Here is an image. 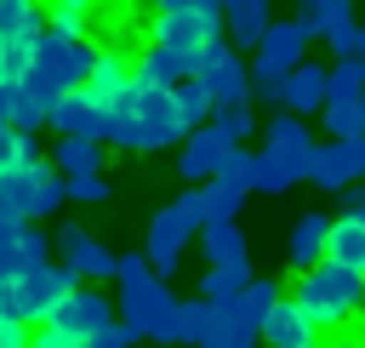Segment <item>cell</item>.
<instances>
[{
    "label": "cell",
    "instance_id": "6da1fadb",
    "mask_svg": "<svg viewBox=\"0 0 365 348\" xmlns=\"http://www.w3.org/2000/svg\"><path fill=\"white\" fill-rule=\"evenodd\" d=\"M97 51H103V46H91L86 34L46 29V34L34 40V57H29V68H23V80H17V91H23V97H34L40 108H51L63 91H74V86L91 74Z\"/></svg>",
    "mask_w": 365,
    "mask_h": 348
},
{
    "label": "cell",
    "instance_id": "7a4b0ae2",
    "mask_svg": "<svg viewBox=\"0 0 365 348\" xmlns=\"http://www.w3.org/2000/svg\"><path fill=\"white\" fill-rule=\"evenodd\" d=\"M108 143L114 148H131V154H160V148H177L182 143V120H177V103L165 86H137L125 103L108 108Z\"/></svg>",
    "mask_w": 365,
    "mask_h": 348
},
{
    "label": "cell",
    "instance_id": "3957f363",
    "mask_svg": "<svg viewBox=\"0 0 365 348\" xmlns=\"http://www.w3.org/2000/svg\"><path fill=\"white\" fill-rule=\"evenodd\" d=\"M291 302L302 308V319H308L314 331H342V319H354V314L365 308V274L319 257L314 268H297Z\"/></svg>",
    "mask_w": 365,
    "mask_h": 348
},
{
    "label": "cell",
    "instance_id": "277c9868",
    "mask_svg": "<svg viewBox=\"0 0 365 348\" xmlns=\"http://www.w3.org/2000/svg\"><path fill=\"white\" fill-rule=\"evenodd\" d=\"M200 200H194V188H182L171 205H160L154 217H148V234H143V257H148V268L160 274V280H171L177 268H182V251H188V240L200 234Z\"/></svg>",
    "mask_w": 365,
    "mask_h": 348
},
{
    "label": "cell",
    "instance_id": "5b68a950",
    "mask_svg": "<svg viewBox=\"0 0 365 348\" xmlns=\"http://www.w3.org/2000/svg\"><path fill=\"white\" fill-rule=\"evenodd\" d=\"M120 319L131 325V337L177 348V297L160 274H137V280L120 285Z\"/></svg>",
    "mask_w": 365,
    "mask_h": 348
},
{
    "label": "cell",
    "instance_id": "8992f818",
    "mask_svg": "<svg viewBox=\"0 0 365 348\" xmlns=\"http://www.w3.org/2000/svg\"><path fill=\"white\" fill-rule=\"evenodd\" d=\"M217 34H222V6H171V11H160L154 29H148V40L171 46V51L188 63V74H194V57H200Z\"/></svg>",
    "mask_w": 365,
    "mask_h": 348
},
{
    "label": "cell",
    "instance_id": "52a82bcc",
    "mask_svg": "<svg viewBox=\"0 0 365 348\" xmlns=\"http://www.w3.org/2000/svg\"><path fill=\"white\" fill-rule=\"evenodd\" d=\"M74 285H80V280H74L68 262H34V268H23V274H17V319H23V325H46Z\"/></svg>",
    "mask_w": 365,
    "mask_h": 348
},
{
    "label": "cell",
    "instance_id": "ba28073f",
    "mask_svg": "<svg viewBox=\"0 0 365 348\" xmlns=\"http://www.w3.org/2000/svg\"><path fill=\"white\" fill-rule=\"evenodd\" d=\"M0 183H6V194L17 200V211L29 217V222H40V217H51L57 205H63V171L40 154V160H23V165H11V171H0Z\"/></svg>",
    "mask_w": 365,
    "mask_h": 348
},
{
    "label": "cell",
    "instance_id": "9c48e42d",
    "mask_svg": "<svg viewBox=\"0 0 365 348\" xmlns=\"http://www.w3.org/2000/svg\"><path fill=\"white\" fill-rule=\"evenodd\" d=\"M302 177L325 194H342L348 183L365 177V137H331V143H314L308 160H302Z\"/></svg>",
    "mask_w": 365,
    "mask_h": 348
},
{
    "label": "cell",
    "instance_id": "30bf717a",
    "mask_svg": "<svg viewBox=\"0 0 365 348\" xmlns=\"http://www.w3.org/2000/svg\"><path fill=\"white\" fill-rule=\"evenodd\" d=\"M194 80H205L211 103H251V68H245L240 46H228L222 34L194 57Z\"/></svg>",
    "mask_w": 365,
    "mask_h": 348
},
{
    "label": "cell",
    "instance_id": "8fae6325",
    "mask_svg": "<svg viewBox=\"0 0 365 348\" xmlns=\"http://www.w3.org/2000/svg\"><path fill=\"white\" fill-rule=\"evenodd\" d=\"M51 251L74 268V280H114V251L91 234V228H80V222H63L57 234H51Z\"/></svg>",
    "mask_w": 365,
    "mask_h": 348
},
{
    "label": "cell",
    "instance_id": "7c38bea8",
    "mask_svg": "<svg viewBox=\"0 0 365 348\" xmlns=\"http://www.w3.org/2000/svg\"><path fill=\"white\" fill-rule=\"evenodd\" d=\"M108 319H114V302H108V291H103L97 280H80V285L63 297V308H57L46 325H63L68 337H80V342H86V337H91V331H103Z\"/></svg>",
    "mask_w": 365,
    "mask_h": 348
},
{
    "label": "cell",
    "instance_id": "4fadbf2b",
    "mask_svg": "<svg viewBox=\"0 0 365 348\" xmlns=\"http://www.w3.org/2000/svg\"><path fill=\"white\" fill-rule=\"evenodd\" d=\"M228 148H234V143H228L222 126H211V120H205V126H188L182 143H177V177H182V183H205V177L222 165Z\"/></svg>",
    "mask_w": 365,
    "mask_h": 348
},
{
    "label": "cell",
    "instance_id": "5bb4252c",
    "mask_svg": "<svg viewBox=\"0 0 365 348\" xmlns=\"http://www.w3.org/2000/svg\"><path fill=\"white\" fill-rule=\"evenodd\" d=\"M46 126H51L57 137H97V143H108V108H97L80 86L63 91V97L46 108Z\"/></svg>",
    "mask_w": 365,
    "mask_h": 348
},
{
    "label": "cell",
    "instance_id": "9a60e30c",
    "mask_svg": "<svg viewBox=\"0 0 365 348\" xmlns=\"http://www.w3.org/2000/svg\"><path fill=\"white\" fill-rule=\"evenodd\" d=\"M80 91L97 103V108H114V103H125L131 91H137V74H131V57L125 51H97V63H91V74L80 80Z\"/></svg>",
    "mask_w": 365,
    "mask_h": 348
},
{
    "label": "cell",
    "instance_id": "2e32d148",
    "mask_svg": "<svg viewBox=\"0 0 365 348\" xmlns=\"http://www.w3.org/2000/svg\"><path fill=\"white\" fill-rule=\"evenodd\" d=\"M308 40H314V29H308L302 17H274V23L262 29V40H257V57L291 74V68L308 57Z\"/></svg>",
    "mask_w": 365,
    "mask_h": 348
},
{
    "label": "cell",
    "instance_id": "e0dca14e",
    "mask_svg": "<svg viewBox=\"0 0 365 348\" xmlns=\"http://www.w3.org/2000/svg\"><path fill=\"white\" fill-rule=\"evenodd\" d=\"M257 342H268V348H319V331L302 319V308H297L291 297H279V302L262 314Z\"/></svg>",
    "mask_w": 365,
    "mask_h": 348
},
{
    "label": "cell",
    "instance_id": "ac0fdd59",
    "mask_svg": "<svg viewBox=\"0 0 365 348\" xmlns=\"http://www.w3.org/2000/svg\"><path fill=\"white\" fill-rule=\"evenodd\" d=\"M268 23H274V0H222V40L228 46L257 51Z\"/></svg>",
    "mask_w": 365,
    "mask_h": 348
},
{
    "label": "cell",
    "instance_id": "d6986e66",
    "mask_svg": "<svg viewBox=\"0 0 365 348\" xmlns=\"http://www.w3.org/2000/svg\"><path fill=\"white\" fill-rule=\"evenodd\" d=\"M200 251L205 262H222V268H251V245L240 234V217H217V222H200Z\"/></svg>",
    "mask_w": 365,
    "mask_h": 348
},
{
    "label": "cell",
    "instance_id": "ffe728a7",
    "mask_svg": "<svg viewBox=\"0 0 365 348\" xmlns=\"http://www.w3.org/2000/svg\"><path fill=\"white\" fill-rule=\"evenodd\" d=\"M262 148H274V154H285V160H308V148H314V126H308L302 114L279 108L274 120H262Z\"/></svg>",
    "mask_w": 365,
    "mask_h": 348
},
{
    "label": "cell",
    "instance_id": "44dd1931",
    "mask_svg": "<svg viewBox=\"0 0 365 348\" xmlns=\"http://www.w3.org/2000/svg\"><path fill=\"white\" fill-rule=\"evenodd\" d=\"M325 262H342L354 274H365V217H331L325 228Z\"/></svg>",
    "mask_w": 365,
    "mask_h": 348
},
{
    "label": "cell",
    "instance_id": "7402d4cb",
    "mask_svg": "<svg viewBox=\"0 0 365 348\" xmlns=\"http://www.w3.org/2000/svg\"><path fill=\"white\" fill-rule=\"evenodd\" d=\"M285 108L302 114V120H314V114L325 108V68H319V63L302 57V63L285 74Z\"/></svg>",
    "mask_w": 365,
    "mask_h": 348
},
{
    "label": "cell",
    "instance_id": "603a6c76",
    "mask_svg": "<svg viewBox=\"0 0 365 348\" xmlns=\"http://www.w3.org/2000/svg\"><path fill=\"white\" fill-rule=\"evenodd\" d=\"M325 228H331V211H302V217H297V228H291V240H285L291 268H314V262L325 257Z\"/></svg>",
    "mask_w": 365,
    "mask_h": 348
},
{
    "label": "cell",
    "instance_id": "cb8c5ba5",
    "mask_svg": "<svg viewBox=\"0 0 365 348\" xmlns=\"http://www.w3.org/2000/svg\"><path fill=\"white\" fill-rule=\"evenodd\" d=\"M302 183V160H285L274 148H257V165H251V194H291Z\"/></svg>",
    "mask_w": 365,
    "mask_h": 348
},
{
    "label": "cell",
    "instance_id": "d4e9b609",
    "mask_svg": "<svg viewBox=\"0 0 365 348\" xmlns=\"http://www.w3.org/2000/svg\"><path fill=\"white\" fill-rule=\"evenodd\" d=\"M279 297H285V291H279V280H268V274H251V280H245V285H240V291H234L222 308H228L234 319H245V325H262V314H268Z\"/></svg>",
    "mask_w": 365,
    "mask_h": 348
},
{
    "label": "cell",
    "instance_id": "484cf974",
    "mask_svg": "<svg viewBox=\"0 0 365 348\" xmlns=\"http://www.w3.org/2000/svg\"><path fill=\"white\" fill-rule=\"evenodd\" d=\"M131 74H137V86H165V91H171V86H177V80L188 74V63H182V57H177L171 46L148 40V46H143V57L131 63Z\"/></svg>",
    "mask_w": 365,
    "mask_h": 348
},
{
    "label": "cell",
    "instance_id": "4316f807",
    "mask_svg": "<svg viewBox=\"0 0 365 348\" xmlns=\"http://www.w3.org/2000/svg\"><path fill=\"white\" fill-rule=\"evenodd\" d=\"M46 34V0H0V40L34 46Z\"/></svg>",
    "mask_w": 365,
    "mask_h": 348
},
{
    "label": "cell",
    "instance_id": "83f0119b",
    "mask_svg": "<svg viewBox=\"0 0 365 348\" xmlns=\"http://www.w3.org/2000/svg\"><path fill=\"white\" fill-rule=\"evenodd\" d=\"M103 148H108V143H97V137H57V148H51V165H57L63 177L103 171Z\"/></svg>",
    "mask_w": 365,
    "mask_h": 348
},
{
    "label": "cell",
    "instance_id": "f1b7e54d",
    "mask_svg": "<svg viewBox=\"0 0 365 348\" xmlns=\"http://www.w3.org/2000/svg\"><path fill=\"white\" fill-rule=\"evenodd\" d=\"M171 103H177V120H182V131L188 126H205L211 120V91H205V80H194V74H182L177 86H171Z\"/></svg>",
    "mask_w": 365,
    "mask_h": 348
},
{
    "label": "cell",
    "instance_id": "f546056e",
    "mask_svg": "<svg viewBox=\"0 0 365 348\" xmlns=\"http://www.w3.org/2000/svg\"><path fill=\"white\" fill-rule=\"evenodd\" d=\"M211 319H217V302H205V297H177V348H200L205 342V331H211Z\"/></svg>",
    "mask_w": 365,
    "mask_h": 348
},
{
    "label": "cell",
    "instance_id": "4dcf8cb0",
    "mask_svg": "<svg viewBox=\"0 0 365 348\" xmlns=\"http://www.w3.org/2000/svg\"><path fill=\"white\" fill-rule=\"evenodd\" d=\"M188 188H194V200H200V217H205V222H217V217H240V205H245V194L222 188L217 177H205V183H188Z\"/></svg>",
    "mask_w": 365,
    "mask_h": 348
},
{
    "label": "cell",
    "instance_id": "1f68e13d",
    "mask_svg": "<svg viewBox=\"0 0 365 348\" xmlns=\"http://www.w3.org/2000/svg\"><path fill=\"white\" fill-rule=\"evenodd\" d=\"M200 348H257V325L234 319V314L217 302V319H211V331H205V342H200Z\"/></svg>",
    "mask_w": 365,
    "mask_h": 348
},
{
    "label": "cell",
    "instance_id": "d6a6232c",
    "mask_svg": "<svg viewBox=\"0 0 365 348\" xmlns=\"http://www.w3.org/2000/svg\"><path fill=\"white\" fill-rule=\"evenodd\" d=\"M331 137H365V126H359V108H354V97H325V108L314 114Z\"/></svg>",
    "mask_w": 365,
    "mask_h": 348
},
{
    "label": "cell",
    "instance_id": "836d02e7",
    "mask_svg": "<svg viewBox=\"0 0 365 348\" xmlns=\"http://www.w3.org/2000/svg\"><path fill=\"white\" fill-rule=\"evenodd\" d=\"M251 165H257V154H251L245 143H234V148L222 154V165H217L211 177H217L222 188H234V194H251Z\"/></svg>",
    "mask_w": 365,
    "mask_h": 348
},
{
    "label": "cell",
    "instance_id": "e575fe53",
    "mask_svg": "<svg viewBox=\"0 0 365 348\" xmlns=\"http://www.w3.org/2000/svg\"><path fill=\"white\" fill-rule=\"evenodd\" d=\"M245 280H251V268H222V262H205V274H200V297H205V302H228Z\"/></svg>",
    "mask_w": 365,
    "mask_h": 348
},
{
    "label": "cell",
    "instance_id": "d590c367",
    "mask_svg": "<svg viewBox=\"0 0 365 348\" xmlns=\"http://www.w3.org/2000/svg\"><path fill=\"white\" fill-rule=\"evenodd\" d=\"M365 86V57H354V51H342L331 68H325V97H354Z\"/></svg>",
    "mask_w": 365,
    "mask_h": 348
},
{
    "label": "cell",
    "instance_id": "8d00e7d4",
    "mask_svg": "<svg viewBox=\"0 0 365 348\" xmlns=\"http://www.w3.org/2000/svg\"><path fill=\"white\" fill-rule=\"evenodd\" d=\"M97 0H46V29H63V34H86Z\"/></svg>",
    "mask_w": 365,
    "mask_h": 348
},
{
    "label": "cell",
    "instance_id": "74e56055",
    "mask_svg": "<svg viewBox=\"0 0 365 348\" xmlns=\"http://www.w3.org/2000/svg\"><path fill=\"white\" fill-rule=\"evenodd\" d=\"M211 126H222L228 143H245L251 126H257V114H251V103H217V108H211Z\"/></svg>",
    "mask_w": 365,
    "mask_h": 348
},
{
    "label": "cell",
    "instance_id": "f35d334b",
    "mask_svg": "<svg viewBox=\"0 0 365 348\" xmlns=\"http://www.w3.org/2000/svg\"><path fill=\"white\" fill-rule=\"evenodd\" d=\"M63 200H74V205H103V200H108V177H103V171L63 177Z\"/></svg>",
    "mask_w": 365,
    "mask_h": 348
},
{
    "label": "cell",
    "instance_id": "ab89813d",
    "mask_svg": "<svg viewBox=\"0 0 365 348\" xmlns=\"http://www.w3.org/2000/svg\"><path fill=\"white\" fill-rule=\"evenodd\" d=\"M11 251L23 257V268H34V262H46V257H51V234H46L40 222H23V228L11 234Z\"/></svg>",
    "mask_w": 365,
    "mask_h": 348
},
{
    "label": "cell",
    "instance_id": "60d3db41",
    "mask_svg": "<svg viewBox=\"0 0 365 348\" xmlns=\"http://www.w3.org/2000/svg\"><path fill=\"white\" fill-rule=\"evenodd\" d=\"M29 57H34V46H23V40H0V80L17 86L23 68H29Z\"/></svg>",
    "mask_w": 365,
    "mask_h": 348
},
{
    "label": "cell",
    "instance_id": "b9f144b4",
    "mask_svg": "<svg viewBox=\"0 0 365 348\" xmlns=\"http://www.w3.org/2000/svg\"><path fill=\"white\" fill-rule=\"evenodd\" d=\"M6 126H17V131H40V126H46V108H40L34 97H23V91H11V108H6Z\"/></svg>",
    "mask_w": 365,
    "mask_h": 348
},
{
    "label": "cell",
    "instance_id": "7bdbcfd3",
    "mask_svg": "<svg viewBox=\"0 0 365 348\" xmlns=\"http://www.w3.org/2000/svg\"><path fill=\"white\" fill-rule=\"evenodd\" d=\"M29 348H80V337H68L63 325H34V337H29Z\"/></svg>",
    "mask_w": 365,
    "mask_h": 348
},
{
    "label": "cell",
    "instance_id": "ee69618b",
    "mask_svg": "<svg viewBox=\"0 0 365 348\" xmlns=\"http://www.w3.org/2000/svg\"><path fill=\"white\" fill-rule=\"evenodd\" d=\"M23 222H29V217L17 211V200H11V194H6V183H0V240H11Z\"/></svg>",
    "mask_w": 365,
    "mask_h": 348
},
{
    "label": "cell",
    "instance_id": "f6af8a7d",
    "mask_svg": "<svg viewBox=\"0 0 365 348\" xmlns=\"http://www.w3.org/2000/svg\"><path fill=\"white\" fill-rule=\"evenodd\" d=\"M0 348H29V325L17 314H0Z\"/></svg>",
    "mask_w": 365,
    "mask_h": 348
},
{
    "label": "cell",
    "instance_id": "bcb514c9",
    "mask_svg": "<svg viewBox=\"0 0 365 348\" xmlns=\"http://www.w3.org/2000/svg\"><path fill=\"white\" fill-rule=\"evenodd\" d=\"M17 137H23V131L0 120V171H11V165H23V160H17Z\"/></svg>",
    "mask_w": 365,
    "mask_h": 348
},
{
    "label": "cell",
    "instance_id": "7dc6e473",
    "mask_svg": "<svg viewBox=\"0 0 365 348\" xmlns=\"http://www.w3.org/2000/svg\"><path fill=\"white\" fill-rule=\"evenodd\" d=\"M17 274H23V257L11 251V240H0V285H11Z\"/></svg>",
    "mask_w": 365,
    "mask_h": 348
},
{
    "label": "cell",
    "instance_id": "c3c4849f",
    "mask_svg": "<svg viewBox=\"0 0 365 348\" xmlns=\"http://www.w3.org/2000/svg\"><path fill=\"white\" fill-rule=\"evenodd\" d=\"M348 211L365 217V183H348Z\"/></svg>",
    "mask_w": 365,
    "mask_h": 348
},
{
    "label": "cell",
    "instance_id": "681fc988",
    "mask_svg": "<svg viewBox=\"0 0 365 348\" xmlns=\"http://www.w3.org/2000/svg\"><path fill=\"white\" fill-rule=\"evenodd\" d=\"M0 314H17V280H11V285H0Z\"/></svg>",
    "mask_w": 365,
    "mask_h": 348
},
{
    "label": "cell",
    "instance_id": "f907efd6",
    "mask_svg": "<svg viewBox=\"0 0 365 348\" xmlns=\"http://www.w3.org/2000/svg\"><path fill=\"white\" fill-rule=\"evenodd\" d=\"M348 51H354V57H365V23H354V40H348Z\"/></svg>",
    "mask_w": 365,
    "mask_h": 348
},
{
    "label": "cell",
    "instance_id": "816d5d0a",
    "mask_svg": "<svg viewBox=\"0 0 365 348\" xmlns=\"http://www.w3.org/2000/svg\"><path fill=\"white\" fill-rule=\"evenodd\" d=\"M11 91H17V86H6V80H0V120H6V108H11Z\"/></svg>",
    "mask_w": 365,
    "mask_h": 348
},
{
    "label": "cell",
    "instance_id": "f5cc1de1",
    "mask_svg": "<svg viewBox=\"0 0 365 348\" xmlns=\"http://www.w3.org/2000/svg\"><path fill=\"white\" fill-rule=\"evenodd\" d=\"M331 348H365V337H336Z\"/></svg>",
    "mask_w": 365,
    "mask_h": 348
},
{
    "label": "cell",
    "instance_id": "db71d44e",
    "mask_svg": "<svg viewBox=\"0 0 365 348\" xmlns=\"http://www.w3.org/2000/svg\"><path fill=\"white\" fill-rule=\"evenodd\" d=\"M354 108H359V126H365V86L354 91Z\"/></svg>",
    "mask_w": 365,
    "mask_h": 348
},
{
    "label": "cell",
    "instance_id": "11a10c76",
    "mask_svg": "<svg viewBox=\"0 0 365 348\" xmlns=\"http://www.w3.org/2000/svg\"><path fill=\"white\" fill-rule=\"evenodd\" d=\"M171 6H194V0H160V11H171Z\"/></svg>",
    "mask_w": 365,
    "mask_h": 348
},
{
    "label": "cell",
    "instance_id": "9f6ffc18",
    "mask_svg": "<svg viewBox=\"0 0 365 348\" xmlns=\"http://www.w3.org/2000/svg\"><path fill=\"white\" fill-rule=\"evenodd\" d=\"M194 6H222V0H194Z\"/></svg>",
    "mask_w": 365,
    "mask_h": 348
},
{
    "label": "cell",
    "instance_id": "6f0895ef",
    "mask_svg": "<svg viewBox=\"0 0 365 348\" xmlns=\"http://www.w3.org/2000/svg\"><path fill=\"white\" fill-rule=\"evenodd\" d=\"M80 348H86V342H80Z\"/></svg>",
    "mask_w": 365,
    "mask_h": 348
}]
</instances>
